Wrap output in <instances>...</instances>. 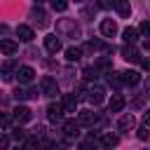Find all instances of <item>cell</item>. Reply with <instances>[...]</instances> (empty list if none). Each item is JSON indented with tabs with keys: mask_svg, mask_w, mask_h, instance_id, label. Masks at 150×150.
<instances>
[{
	"mask_svg": "<svg viewBox=\"0 0 150 150\" xmlns=\"http://www.w3.org/2000/svg\"><path fill=\"white\" fill-rule=\"evenodd\" d=\"M56 33L63 35V38H80V26L75 23V19H59Z\"/></svg>",
	"mask_w": 150,
	"mask_h": 150,
	"instance_id": "obj_1",
	"label": "cell"
},
{
	"mask_svg": "<svg viewBox=\"0 0 150 150\" xmlns=\"http://www.w3.org/2000/svg\"><path fill=\"white\" fill-rule=\"evenodd\" d=\"M87 98H89L94 105H101V103L105 101V89H103L101 84H91V87L87 89Z\"/></svg>",
	"mask_w": 150,
	"mask_h": 150,
	"instance_id": "obj_2",
	"label": "cell"
},
{
	"mask_svg": "<svg viewBox=\"0 0 150 150\" xmlns=\"http://www.w3.org/2000/svg\"><path fill=\"white\" fill-rule=\"evenodd\" d=\"M40 87H42V94H45V96H49V98H54V96L59 94V84H56V80H54V77H49V75H45V77H42Z\"/></svg>",
	"mask_w": 150,
	"mask_h": 150,
	"instance_id": "obj_3",
	"label": "cell"
},
{
	"mask_svg": "<svg viewBox=\"0 0 150 150\" xmlns=\"http://www.w3.org/2000/svg\"><path fill=\"white\" fill-rule=\"evenodd\" d=\"M61 108H63V112H77V96L75 94H63Z\"/></svg>",
	"mask_w": 150,
	"mask_h": 150,
	"instance_id": "obj_4",
	"label": "cell"
},
{
	"mask_svg": "<svg viewBox=\"0 0 150 150\" xmlns=\"http://www.w3.org/2000/svg\"><path fill=\"white\" fill-rule=\"evenodd\" d=\"M134 127H136V117H134V115H122L120 122H117V129H120L122 134H129Z\"/></svg>",
	"mask_w": 150,
	"mask_h": 150,
	"instance_id": "obj_5",
	"label": "cell"
},
{
	"mask_svg": "<svg viewBox=\"0 0 150 150\" xmlns=\"http://www.w3.org/2000/svg\"><path fill=\"white\" fill-rule=\"evenodd\" d=\"M16 77H19L21 84H28V82L35 77V70H33L30 66H21V68H16Z\"/></svg>",
	"mask_w": 150,
	"mask_h": 150,
	"instance_id": "obj_6",
	"label": "cell"
},
{
	"mask_svg": "<svg viewBox=\"0 0 150 150\" xmlns=\"http://www.w3.org/2000/svg\"><path fill=\"white\" fill-rule=\"evenodd\" d=\"M47 117H49V122H63V108H61L59 103H49Z\"/></svg>",
	"mask_w": 150,
	"mask_h": 150,
	"instance_id": "obj_7",
	"label": "cell"
},
{
	"mask_svg": "<svg viewBox=\"0 0 150 150\" xmlns=\"http://www.w3.org/2000/svg\"><path fill=\"white\" fill-rule=\"evenodd\" d=\"M98 28H101V33H103L105 38H115V33H117V23H115L112 19H103Z\"/></svg>",
	"mask_w": 150,
	"mask_h": 150,
	"instance_id": "obj_8",
	"label": "cell"
},
{
	"mask_svg": "<svg viewBox=\"0 0 150 150\" xmlns=\"http://www.w3.org/2000/svg\"><path fill=\"white\" fill-rule=\"evenodd\" d=\"M16 49H19V45H16L12 38H2V40H0V52H2V54L12 56V54H16Z\"/></svg>",
	"mask_w": 150,
	"mask_h": 150,
	"instance_id": "obj_9",
	"label": "cell"
},
{
	"mask_svg": "<svg viewBox=\"0 0 150 150\" xmlns=\"http://www.w3.org/2000/svg\"><path fill=\"white\" fill-rule=\"evenodd\" d=\"M122 56H124L129 63H136V61H141V52H138L136 47H129V45H124V47H122Z\"/></svg>",
	"mask_w": 150,
	"mask_h": 150,
	"instance_id": "obj_10",
	"label": "cell"
},
{
	"mask_svg": "<svg viewBox=\"0 0 150 150\" xmlns=\"http://www.w3.org/2000/svg\"><path fill=\"white\" fill-rule=\"evenodd\" d=\"M16 35H19V40H23V42H30V40L35 38V33H33V28H30V26H26V23H21V26H16Z\"/></svg>",
	"mask_w": 150,
	"mask_h": 150,
	"instance_id": "obj_11",
	"label": "cell"
},
{
	"mask_svg": "<svg viewBox=\"0 0 150 150\" xmlns=\"http://www.w3.org/2000/svg\"><path fill=\"white\" fill-rule=\"evenodd\" d=\"M120 77H122V84H131V87L141 82V75L136 70H124V73H120Z\"/></svg>",
	"mask_w": 150,
	"mask_h": 150,
	"instance_id": "obj_12",
	"label": "cell"
},
{
	"mask_svg": "<svg viewBox=\"0 0 150 150\" xmlns=\"http://www.w3.org/2000/svg\"><path fill=\"white\" fill-rule=\"evenodd\" d=\"M30 117H33L30 108H26V105H16V108H14V120H16V122H28Z\"/></svg>",
	"mask_w": 150,
	"mask_h": 150,
	"instance_id": "obj_13",
	"label": "cell"
},
{
	"mask_svg": "<svg viewBox=\"0 0 150 150\" xmlns=\"http://www.w3.org/2000/svg\"><path fill=\"white\" fill-rule=\"evenodd\" d=\"M45 49L52 52V54H56V52L61 49V40H59L56 35H47V38H45Z\"/></svg>",
	"mask_w": 150,
	"mask_h": 150,
	"instance_id": "obj_14",
	"label": "cell"
},
{
	"mask_svg": "<svg viewBox=\"0 0 150 150\" xmlns=\"http://www.w3.org/2000/svg\"><path fill=\"white\" fill-rule=\"evenodd\" d=\"M77 122H80V124H84V127H91V124L96 122V112H91V110H80Z\"/></svg>",
	"mask_w": 150,
	"mask_h": 150,
	"instance_id": "obj_15",
	"label": "cell"
},
{
	"mask_svg": "<svg viewBox=\"0 0 150 150\" xmlns=\"http://www.w3.org/2000/svg\"><path fill=\"white\" fill-rule=\"evenodd\" d=\"M117 141H120V138H117L115 134H101V138H98V143H101L103 148H108V150H112V148L117 145Z\"/></svg>",
	"mask_w": 150,
	"mask_h": 150,
	"instance_id": "obj_16",
	"label": "cell"
},
{
	"mask_svg": "<svg viewBox=\"0 0 150 150\" xmlns=\"http://www.w3.org/2000/svg\"><path fill=\"white\" fill-rule=\"evenodd\" d=\"M108 105H110V112H120V110L124 108V98H122V94H112V98L108 101Z\"/></svg>",
	"mask_w": 150,
	"mask_h": 150,
	"instance_id": "obj_17",
	"label": "cell"
},
{
	"mask_svg": "<svg viewBox=\"0 0 150 150\" xmlns=\"http://www.w3.org/2000/svg\"><path fill=\"white\" fill-rule=\"evenodd\" d=\"M63 134H66V136H77V134H80V122H75V120L63 122Z\"/></svg>",
	"mask_w": 150,
	"mask_h": 150,
	"instance_id": "obj_18",
	"label": "cell"
},
{
	"mask_svg": "<svg viewBox=\"0 0 150 150\" xmlns=\"http://www.w3.org/2000/svg\"><path fill=\"white\" fill-rule=\"evenodd\" d=\"M33 19H35L38 28H47V26H49V19H47V14H45L42 9H33Z\"/></svg>",
	"mask_w": 150,
	"mask_h": 150,
	"instance_id": "obj_19",
	"label": "cell"
},
{
	"mask_svg": "<svg viewBox=\"0 0 150 150\" xmlns=\"http://www.w3.org/2000/svg\"><path fill=\"white\" fill-rule=\"evenodd\" d=\"M122 38H124V42H127V45H129V42L134 45V42L138 40V28H131V26H127V28L122 30Z\"/></svg>",
	"mask_w": 150,
	"mask_h": 150,
	"instance_id": "obj_20",
	"label": "cell"
},
{
	"mask_svg": "<svg viewBox=\"0 0 150 150\" xmlns=\"http://www.w3.org/2000/svg\"><path fill=\"white\" fill-rule=\"evenodd\" d=\"M14 68H16L14 61H5V63H2V70H0V73H2V80H5V82H9V80L14 77Z\"/></svg>",
	"mask_w": 150,
	"mask_h": 150,
	"instance_id": "obj_21",
	"label": "cell"
},
{
	"mask_svg": "<svg viewBox=\"0 0 150 150\" xmlns=\"http://www.w3.org/2000/svg\"><path fill=\"white\" fill-rule=\"evenodd\" d=\"M80 56H82V49H80V47H68V49H66V59H68V61H77Z\"/></svg>",
	"mask_w": 150,
	"mask_h": 150,
	"instance_id": "obj_22",
	"label": "cell"
},
{
	"mask_svg": "<svg viewBox=\"0 0 150 150\" xmlns=\"http://www.w3.org/2000/svg\"><path fill=\"white\" fill-rule=\"evenodd\" d=\"M138 35H143L145 40H150V21H141V26H138Z\"/></svg>",
	"mask_w": 150,
	"mask_h": 150,
	"instance_id": "obj_23",
	"label": "cell"
},
{
	"mask_svg": "<svg viewBox=\"0 0 150 150\" xmlns=\"http://www.w3.org/2000/svg\"><path fill=\"white\" fill-rule=\"evenodd\" d=\"M115 9L120 12V16H129V12H131V7L127 2H115Z\"/></svg>",
	"mask_w": 150,
	"mask_h": 150,
	"instance_id": "obj_24",
	"label": "cell"
},
{
	"mask_svg": "<svg viewBox=\"0 0 150 150\" xmlns=\"http://www.w3.org/2000/svg\"><path fill=\"white\" fill-rule=\"evenodd\" d=\"M108 84H110V87H120V84H122L120 73H108Z\"/></svg>",
	"mask_w": 150,
	"mask_h": 150,
	"instance_id": "obj_25",
	"label": "cell"
},
{
	"mask_svg": "<svg viewBox=\"0 0 150 150\" xmlns=\"http://www.w3.org/2000/svg\"><path fill=\"white\" fill-rule=\"evenodd\" d=\"M98 68H101V70H110V68H112L110 59H105V56H103V59H98V61H96V70H98Z\"/></svg>",
	"mask_w": 150,
	"mask_h": 150,
	"instance_id": "obj_26",
	"label": "cell"
},
{
	"mask_svg": "<svg viewBox=\"0 0 150 150\" xmlns=\"http://www.w3.org/2000/svg\"><path fill=\"white\" fill-rule=\"evenodd\" d=\"M56 148H59L56 141H52V138H45L42 141V150H56Z\"/></svg>",
	"mask_w": 150,
	"mask_h": 150,
	"instance_id": "obj_27",
	"label": "cell"
},
{
	"mask_svg": "<svg viewBox=\"0 0 150 150\" xmlns=\"http://www.w3.org/2000/svg\"><path fill=\"white\" fill-rule=\"evenodd\" d=\"M94 148H96L94 138H87V141H82V143H80V150H94Z\"/></svg>",
	"mask_w": 150,
	"mask_h": 150,
	"instance_id": "obj_28",
	"label": "cell"
},
{
	"mask_svg": "<svg viewBox=\"0 0 150 150\" xmlns=\"http://www.w3.org/2000/svg\"><path fill=\"white\" fill-rule=\"evenodd\" d=\"M12 124V117L7 112H0V127H9Z\"/></svg>",
	"mask_w": 150,
	"mask_h": 150,
	"instance_id": "obj_29",
	"label": "cell"
},
{
	"mask_svg": "<svg viewBox=\"0 0 150 150\" xmlns=\"http://www.w3.org/2000/svg\"><path fill=\"white\" fill-rule=\"evenodd\" d=\"M23 148H26V150H38V148H40V143H38V138H30Z\"/></svg>",
	"mask_w": 150,
	"mask_h": 150,
	"instance_id": "obj_30",
	"label": "cell"
},
{
	"mask_svg": "<svg viewBox=\"0 0 150 150\" xmlns=\"http://www.w3.org/2000/svg\"><path fill=\"white\" fill-rule=\"evenodd\" d=\"M7 148H9V136L0 134V150H7Z\"/></svg>",
	"mask_w": 150,
	"mask_h": 150,
	"instance_id": "obj_31",
	"label": "cell"
},
{
	"mask_svg": "<svg viewBox=\"0 0 150 150\" xmlns=\"http://www.w3.org/2000/svg\"><path fill=\"white\" fill-rule=\"evenodd\" d=\"M52 7H54V9H59V12H63V9H68V2H61V0L56 2V0H54V2H52Z\"/></svg>",
	"mask_w": 150,
	"mask_h": 150,
	"instance_id": "obj_32",
	"label": "cell"
},
{
	"mask_svg": "<svg viewBox=\"0 0 150 150\" xmlns=\"http://www.w3.org/2000/svg\"><path fill=\"white\" fill-rule=\"evenodd\" d=\"M12 138H16V141H23V138H26V131H23V129H14Z\"/></svg>",
	"mask_w": 150,
	"mask_h": 150,
	"instance_id": "obj_33",
	"label": "cell"
},
{
	"mask_svg": "<svg viewBox=\"0 0 150 150\" xmlns=\"http://www.w3.org/2000/svg\"><path fill=\"white\" fill-rule=\"evenodd\" d=\"M84 77H89V80H91V77H96V66H94V68H91V66H89V68H84Z\"/></svg>",
	"mask_w": 150,
	"mask_h": 150,
	"instance_id": "obj_34",
	"label": "cell"
},
{
	"mask_svg": "<svg viewBox=\"0 0 150 150\" xmlns=\"http://www.w3.org/2000/svg\"><path fill=\"white\" fill-rule=\"evenodd\" d=\"M148 136H150V134H148V127H143V129H138V138H143V141H145Z\"/></svg>",
	"mask_w": 150,
	"mask_h": 150,
	"instance_id": "obj_35",
	"label": "cell"
},
{
	"mask_svg": "<svg viewBox=\"0 0 150 150\" xmlns=\"http://www.w3.org/2000/svg\"><path fill=\"white\" fill-rule=\"evenodd\" d=\"M143 124H145V127H150V110H145V112H143Z\"/></svg>",
	"mask_w": 150,
	"mask_h": 150,
	"instance_id": "obj_36",
	"label": "cell"
},
{
	"mask_svg": "<svg viewBox=\"0 0 150 150\" xmlns=\"http://www.w3.org/2000/svg\"><path fill=\"white\" fill-rule=\"evenodd\" d=\"M141 63H143V68H145V70H148V73H150V59H143V61H141Z\"/></svg>",
	"mask_w": 150,
	"mask_h": 150,
	"instance_id": "obj_37",
	"label": "cell"
},
{
	"mask_svg": "<svg viewBox=\"0 0 150 150\" xmlns=\"http://www.w3.org/2000/svg\"><path fill=\"white\" fill-rule=\"evenodd\" d=\"M143 49H145V52H150V40H143Z\"/></svg>",
	"mask_w": 150,
	"mask_h": 150,
	"instance_id": "obj_38",
	"label": "cell"
},
{
	"mask_svg": "<svg viewBox=\"0 0 150 150\" xmlns=\"http://www.w3.org/2000/svg\"><path fill=\"white\" fill-rule=\"evenodd\" d=\"M14 150H26V148H23V145H19V148H14Z\"/></svg>",
	"mask_w": 150,
	"mask_h": 150,
	"instance_id": "obj_39",
	"label": "cell"
},
{
	"mask_svg": "<svg viewBox=\"0 0 150 150\" xmlns=\"http://www.w3.org/2000/svg\"><path fill=\"white\" fill-rule=\"evenodd\" d=\"M148 94H150V80H148Z\"/></svg>",
	"mask_w": 150,
	"mask_h": 150,
	"instance_id": "obj_40",
	"label": "cell"
}]
</instances>
